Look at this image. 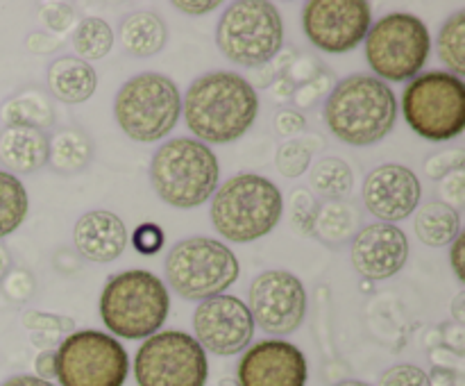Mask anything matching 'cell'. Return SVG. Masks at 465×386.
Masks as SVG:
<instances>
[{"mask_svg":"<svg viewBox=\"0 0 465 386\" xmlns=\"http://www.w3.org/2000/svg\"><path fill=\"white\" fill-rule=\"evenodd\" d=\"M114 114L130 139L153 144L171 134L182 114L180 89L162 73H141L116 94Z\"/></svg>","mask_w":465,"mask_h":386,"instance_id":"cell-6","label":"cell"},{"mask_svg":"<svg viewBox=\"0 0 465 386\" xmlns=\"http://www.w3.org/2000/svg\"><path fill=\"white\" fill-rule=\"evenodd\" d=\"M54 354L62 386H123L130 372V357L121 341L95 330L73 332Z\"/></svg>","mask_w":465,"mask_h":386,"instance_id":"cell-11","label":"cell"},{"mask_svg":"<svg viewBox=\"0 0 465 386\" xmlns=\"http://www.w3.org/2000/svg\"><path fill=\"white\" fill-rule=\"evenodd\" d=\"M445 332H448V336H452V339H448V343L452 345L454 350H457L459 354L463 352V343H461V339H463V325H459V322H454V325H448L445 327Z\"/></svg>","mask_w":465,"mask_h":386,"instance_id":"cell-48","label":"cell"},{"mask_svg":"<svg viewBox=\"0 0 465 386\" xmlns=\"http://www.w3.org/2000/svg\"><path fill=\"white\" fill-rule=\"evenodd\" d=\"M195 341L218 357H232L248 348L254 336V321L248 304L236 295L200 300L193 312Z\"/></svg>","mask_w":465,"mask_h":386,"instance_id":"cell-15","label":"cell"},{"mask_svg":"<svg viewBox=\"0 0 465 386\" xmlns=\"http://www.w3.org/2000/svg\"><path fill=\"white\" fill-rule=\"evenodd\" d=\"M166 280L186 300H207L223 295L239 277V259L225 243L207 236L184 239L171 248Z\"/></svg>","mask_w":465,"mask_h":386,"instance_id":"cell-9","label":"cell"},{"mask_svg":"<svg viewBox=\"0 0 465 386\" xmlns=\"http://www.w3.org/2000/svg\"><path fill=\"white\" fill-rule=\"evenodd\" d=\"M284 212L280 189L254 173H239L221 184L212 200V223L218 234L248 243L271 234Z\"/></svg>","mask_w":465,"mask_h":386,"instance_id":"cell-3","label":"cell"},{"mask_svg":"<svg viewBox=\"0 0 465 386\" xmlns=\"http://www.w3.org/2000/svg\"><path fill=\"white\" fill-rule=\"evenodd\" d=\"M439 57L452 75L465 73V12L459 9L445 21L439 35Z\"/></svg>","mask_w":465,"mask_h":386,"instance_id":"cell-30","label":"cell"},{"mask_svg":"<svg viewBox=\"0 0 465 386\" xmlns=\"http://www.w3.org/2000/svg\"><path fill=\"white\" fill-rule=\"evenodd\" d=\"M321 212V203L316 195L304 186H298L291 193V225L298 234H313L316 232V218Z\"/></svg>","mask_w":465,"mask_h":386,"instance_id":"cell-33","label":"cell"},{"mask_svg":"<svg viewBox=\"0 0 465 386\" xmlns=\"http://www.w3.org/2000/svg\"><path fill=\"white\" fill-rule=\"evenodd\" d=\"M248 309L268 334H291L307 316V291L289 271H263L250 284Z\"/></svg>","mask_w":465,"mask_h":386,"instance_id":"cell-13","label":"cell"},{"mask_svg":"<svg viewBox=\"0 0 465 386\" xmlns=\"http://www.w3.org/2000/svg\"><path fill=\"white\" fill-rule=\"evenodd\" d=\"M114 32L107 21L98 16H89L80 23V27L73 35V48L80 54L82 62L89 59H103L112 50Z\"/></svg>","mask_w":465,"mask_h":386,"instance_id":"cell-29","label":"cell"},{"mask_svg":"<svg viewBox=\"0 0 465 386\" xmlns=\"http://www.w3.org/2000/svg\"><path fill=\"white\" fill-rule=\"evenodd\" d=\"M218 0H204V3H189V0H175V3H173V7L175 9H180V12H184V14H195V16H198V14H207V12H213V9L218 7Z\"/></svg>","mask_w":465,"mask_h":386,"instance_id":"cell-45","label":"cell"},{"mask_svg":"<svg viewBox=\"0 0 465 386\" xmlns=\"http://www.w3.org/2000/svg\"><path fill=\"white\" fill-rule=\"evenodd\" d=\"M0 163L12 175H30L48 163V136L35 127L7 125L0 132Z\"/></svg>","mask_w":465,"mask_h":386,"instance_id":"cell-20","label":"cell"},{"mask_svg":"<svg viewBox=\"0 0 465 386\" xmlns=\"http://www.w3.org/2000/svg\"><path fill=\"white\" fill-rule=\"evenodd\" d=\"M171 309L168 289L150 271L114 275L100 295V316L107 330L121 339H148L157 334Z\"/></svg>","mask_w":465,"mask_h":386,"instance_id":"cell-5","label":"cell"},{"mask_svg":"<svg viewBox=\"0 0 465 386\" xmlns=\"http://www.w3.org/2000/svg\"><path fill=\"white\" fill-rule=\"evenodd\" d=\"M422 186L416 173L400 163H384L368 173L363 182V204L381 223L395 225L411 216L420 203Z\"/></svg>","mask_w":465,"mask_h":386,"instance_id":"cell-17","label":"cell"},{"mask_svg":"<svg viewBox=\"0 0 465 386\" xmlns=\"http://www.w3.org/2000/svg\"><path fill=\"white\" fill-rule=\"evenodd\" d=\"M307 127V118L295 109H280L275 114V130L282 136H293Z\"/></svg>","mask_w":465,"mask_h":386,"instance_id":"cell-42","label":"cell"},{"mask_svg":"<svg viewBox=\"0 0 465 386\" xmlns=\"http://www.w3.org/2000/svg\"><path fill=\"white\" fill-rule=\"evenodd\" d=\"M91 157H94V145L89 136L77 127L59 130L48 141V163L62 175H75L84 171Z\"/></svg>","mask_w":465,"mask_h":386,"instance_id":"cell-23","label":"cell"},{"mask_svg":"<svg viewBox=\"0 0 465 386\" xmlns=\"http://www.w3.org/2000/svg\"><path fill=\"white\" fill-rule=\"evenodd\" d=\"M331 84H334V77H331L330 71H325V68H322V71L318 73L312 82H307V84H302V86H295L293 103L302 109L312 107L313 103H318V98H321L325 91H330Z\"/></svg>","mask_w":465,"mask_h":386,"instance_id":"cell-37","label":"cell"},{"mask_svg":"<svg viewBox=\"0 0 465 386\" xmlns=\"http://www.w3.org/2000/svg\"><path fill=\"white\" fill-rule=\"evenodd\" d=\"M409 127L427 141L457 139L465 130V86L448 71H430L413 77L402 95Z\"/></svg>","mask_w":465,"mask_h":386,"instance_id":"cell-7","label":"cell"},{"mask_svg":"<svg viewBox=\"0 0 465 386\" xmlns=\"http://www.w3.org/2000/svg\"><path fill=\"white\" fill-rule=\"evenodd\" d=\"M73 243L77 254L89 262L107 263L121 257L127 245L125 223L112 212L94 209L77 218L75 230H73Z\"/></svg>","mask_w":465,"mask_h":386,"instance_id":"cell-19","label":"cell"},{"mask_svg":"<svg viewBox=\"0 0 465 386\" xmlns=\"http://www.w3.org/2000/svg\"><path fill=\"white\" fill-rule=\"evenodd\" d=\"M359 216L354 207L345 200H327L321 204V212L316 218V232L322 241L336 245L348 241L354 234Z\"/></svg>","mask_w":465,"mask_h":386,"instance_id":"cell-26","label":"cell"},{"mask_svg":"<svg viewBox=\"0 0 465 386\" xmlns=\"http://www.w3.org/2000/svg\"><path fill=\"white\" fill-rule=\"evenodd\" d=\"M371 25V5L363 0H313L302 9L304 35L322 53H348L357 48Z\"/></svg>","mask_w":465,"mask_h":386,"instance_id":"cell-14","label":"cell"},{"mask_svg":"<svg viewBox=\"0 0 465 386\" xmlns=\"http://www.w3.org/2000/svg\"><path fill=\"white\" fill-rule=\"evenodd\" d=\"M134 245L141 254H154L162 250L163 245V232L162 227L154 225V223H143L141 227H136L134 232Z\"/></svg>","mask_w":465,"mask_h":386,"instance_id":"cell-40","label":"cell"},{"mask_svg":"<svg viewBox=\"0 0 465 386\" xmlns=\"http://www.w3.org/2000/svg\"><path fill=\"white\" fill-rule=\"evenodd\" d=\"M25 45L30 53L48 54V53H54V50L62 45V39L54 35H48V32H32V35L25 39Z\"/></svg>","mask_w":465,"mask_h":386,"instance_id":"cell-43","label":"cell"},{"mask_svg":"<svg viewBox=\"0 0 465 386\" xmlns=\"http://www.w3.org/2000/svg\"><path fill=\"white\" fill-rule=\"evenodd\" d=\"M189 130L207 144H232L252 127L259 112L257 91L245 77L213 71L198 77L182 100Z\"/></svg>","mask_w":465,"mask_h":386,"instance_id":"cell-1","label":"cell"},{"mask_svg":"<svg viewBox=\"0 0 465 386\" xmlns=\"http://www.w3.org/2000/svg\"><path fill=\"white\" fill-rule=\"evenodd\" d=\"M321 71H322V64H318L316 57H312V54H302V57H295L293 62H291V66L284 71V77L293 86L295 84L302 86L307 84V82H312Z\"/></svg>","mask_w":465,"mask_h":386,"instance_id":"cell-38","label":"cell"},{"mask_svg":"<svg viewBox=\"0 0 465 386\" xmlns=\"http://www.w3.org/2000/svg\"><path fill=\"white\" fill-rule=\"evenodd\" d=\"M98 75L80 57H59L48 66V89L66 104H80L94 95Z\"/></svg>","mask_w":465,"mask_h":386,"instance_id":"cell-21","label":"cell"},{"mask_svg":"<svg viewBox=\"0 0 465 386\" xmlns=\"http://www.w3.org/2000/svg\"><path fill=\"white\" fill-rule=\"evenodd\" d=\"M3 291L12 302H27L35 295L36 282L35 275L25 268H9L7 275L3 277Z\"/></svg>","mask_w":465,"mask_h":386,"instance_id":"cell-34","label":"cell"},{"mask_svg":"<svg viewBox=\"0 0 465 386\" xmlns=\"http://www.w3.org/2000/svg\"><path fill=\"white\" fill-rule=\"evenodd\" d=\"M322 145V139L312 136V139H293L286 141L277 148L275 166L282 175L286 177H300L312 163L313 153Z\"/></svg>","mask_w":465,"mask_h":386,"instance_id":"cell-32","label":"cell"},{"mask_svg":"<svg viewBox=\"0 0 465 386\" xmlns=\"http://www.w3.org/2000/svg\"><path fill=\"white\" fill-rule=\"evenodd\" d=\"M27 191L16 175L0 171V239L21 227L27 216Z\"/></svg>","mask_w":465,"mask_h":386,"instance_id":"cell-27","label":"cell"},{"mask_svg":"<svg viewBox=\"0 0 465 386\" xmlns=\"http://www.w3.org/2000/svg\"><path fill=\"white\" fill-rule=\"evenodd\" d=\"M272 77H275V66H259L254 68V84L259 86H271Z\"/></svg>","mask_w":465,"mask_h":386,"instance_id":"cell-49","label":"cell"},{"mask_svg":"<svg viewBox=\"0 0 465 386\" xmlns=\"http://www.w3.org/2000/svg\"><path fill=\"white\" fill-rule=\"evenodd\" d=\"M350 257L357 272L368 280H389L407 263L409 239L398 225L372 223L357 232Z\"/></svg>","mask_w":465,"mask_h":386,"instance_id":"cell-18","label":"cell"},{"mask_svg":"<svg viewBox=\"0 0 465 386\" xmlns=\"http://www.w3.org/2000/svg\"><path fill=\"white\" fill-rule=\"evenodd\" d=\"M272 86V94H275V98H280V100H284V98H293V91H295V86L291 84L289 80H286L284 75L280 77V80L275 82V84H271Z\"/></svg>","mask_w":465,"mask_h":386,"instance_id":"cell-50","label":"cell"},{"mask_svg":"<svg viewBox=\"0 0 465 386\" xmlns=\"http://www.w3.org/2000/svg\"><path fill=\"white\" fill-rule=\"evenodd\" d=\"M463 248H465V236L459 234L457 239L452 241V252H450V262H452V268H454V272H457V280L459 282H465Z\"/></svg>","mask_w":465,"mask_h":386,"instance_id":"cell-46","label":"cell"},{"mask_svg":"<svg viewBox=\"0 0 465 386\" xmlns=\"http://www.w3.org/2000/svg\"><path fill=\"white\" fill-rule=\"evenodd\" d=\"M0 116L7 125L18 127H35V130L44 132V127L53 125V104H50L48 95L41 89H23L18 91L14 98L0 107Z\"/></svg>","mask_w":465,"mask_h":386,"instance_id":"cell-24","label":"cell"},{"mask_svg":"<svg viewBox=\"0 0 465 386\" xmlns=\"http://www.w3.org/2000/svg\"><path fill=\"white\" fill-rule=\"evenodd\" d=\"M430 53V30L413 14H386L366 35V59L381 82H407L416 77Z\"/></svg>","mask_w":465,"mask_h":386,"instance_id":"cell-10","label":"cell"},{"mask_svg":"<svg viewBox=\"0 0 465 386\" xmlns=\"http://www.w3.org/2000/svg\"><path fill=\"white\" fill-rule=\"evenodd\" d=\"M336 386H371V384H366V381H359V380H345Z\"/></svg>","mask_w":465,"mask_h":386,"instance_id":"cell-53","label":"cell"},{"mask_svg":"<svg viewBox=\"0 0 465 386\" xmlns=\"http://www.w3.org/2000/svg\"><path fill=\"white\" fill-rule=\"evenodd\" d=\"M416 234L422 243L431 245V248L452 243L461 234L459 212L445 203H427L416 213Z\"/></svg>","mask_w":465,"mask_h":386,"instance_id":"cell-25","label":"cell"},{"mask_svg":"<svg viewBox=\"0 0 465 386\" xmlns=\"http://www.w3.org/2000/svg\"><path fill=\"white\" fill-rule=\"evenodd\" d=\"M312 186L327 200H343L352 191V168L339 157H325L312 168Z\"/></svg>","mask_w":465,"mask_h":386,"instance_id":"cell-28","label":"cell"},{"mask_svg":"<svg viewBox=\"0 0 465 386\" xmlns=\"http://www.w3.org/2000/svg\"><path fill=\"white\" fill-rule=\"evenodd\" d=\"M23 327L35 332V343L44 345V350H50V345L62 343V336L73 334L75 330V321L66 316H57V313L45 312H25L21 316Z\"/></svg>","mask_w":465,"mask_h":386,"instance_id":"cell-31","label":"cell"},{"mask_svg":"<svg viewBox=\"0 0 465 386\" xmlns=\"http://www.w3.org/2000/svg\"><path fill=\"white\" fill-rule=\"evenodd\" d=\"M35 371L36 377L45 381L57 377V354H54V350H41L39 357H36L35 361Z\"/></svg>","mask_w":465,"mask_h":386,"instance_id":"cell-44","label":"cell"},{"mask_svg":"<svg viewBox=\"0 0 465 386\" xmlns=\"http://www.w3.org/2000/svg\"><path fill=\"white\" fill-rule=\"evenodd\" d=\"M463 307H465V293L461 291V293H459L457 298H454L452 307H450L454 322H459V325H463V322H465V309Z\"/></svg>","mask_w":465,"mask_h":386,"instance_id":"cell-51","label":"cell"},{"mask_svg":"<svg viewBox=\"0 0 465 386\" xmlns=\"http://www.w3.org/2000/svg\"><path fill=\"white\" fill-rule=\"evenodd\" d=\"M166 39V25L153 12H134L121 23V44L134 57H153L163 50Z\"/></svg>","mask_w":465,"mask_h":386,"instance_id":"cell-22","label":"cell"},{"mask_svg":"<svg viewBox=\"0 0 465 386\" xmlns=\"http://www.w3.org/2000/svg\"><path fill=\"white\" fill-rule=\"evenodd\" d=\"M440 195L445 204L452 209H459L465 204V171H452L440 180Z\"/></svg>","mask_w":465,"mask_h":386,"instance_id":"cell-39","label":"cell"},{"mask_svg":"<svg viewBox=\"0 0 465 386\" xmlns=\"http://www.w3.org/2000/svg\"><path fill=\"white\" fill-rule=\"evenodd\" d=\"M307 375L302 350L280 339L259 341L236 368L239 386H307Z\"/></svg>","mask_w":465,"mask_h":386,"instance_id":"cell-16","label":"cell"},{"mask_svg":"<svg viewBox=\"0 0 465 386\" xmlns=\"http://www.w3.org/2000/svg\"><path fill=\"white\" fill-rule=\"evenodd\" d=\"M398 100L375 75H350L336 82L325 103L327 127L348 145H372L395 127Z\"/></svg>","mask_w":465,"mask_h":386,"instance_id":"cell-2","label":"cell"},{"mask_svg":"<svg viewBox=\"0 0 465 386\" xmlns=\"http://www.w3.org/2000/svg\"><path fill=\"white\" fill-rule=\"evenodd\" d=\"M218 159L207 144L189 136L166 141L150 163V182L159 198L171 207H200L216 193Z\"/></svg>","mask_w":465,"mask_h":386,"instance_id":"cell-4","label":"cell"},{"mask_svg":"<svg viewBox=\"0 0 465 386\" xmlns=\"http://www.w3.org/2000/svg\"><path fill=\"white\" fill-rule=\"evenodd\" d=\"M377 386H431L430 375L413 363H400L380 377Z\"/></svg>","mask_w":465,"mask_h":386,"instance_id":"cell-35","label":"cell"},{"mask_svg":"<svg viewBox=\"0 0 465 386\" xmlns=\"http://www.w3.org/2000/svg\"><path fill=\"white\" fill-rule=\"evenodd\" d=\"M0 386H54L53 381L39 380L36 375H14L7 381H3Z\"/></svg>","mask_w":465,"mask_h":386,"instance_id":"cell-47","label":"cell"},{"mask_svg":"<svg viewBox=\"0 0 465 386\" xmlns=\"http://www.w3.org/2000/svg\"><path fill=\"white\" fill-rule=\"evenodd\" d=\"M207 375V354L186 332H157L143 341L134 357L139 386H204Z\"/></svg>","mask_w":465,"mask_h":386,"instance_id":"cell-12","label":"cell"},{"mask_svg":"<svg viewBox=\"0 0 465 386\" xmlns=\"http://www.w3.org/2000/svg\"><path fill=\"white\" fill-rule=\"evenodd\" d=\"M465 166V150L463 148H452L445 150V153L431 154L425 162V173L431 180H443L445 175H450L452 171H461Z\"/></svg>","mask_w":465,"mask_h":386,"instance_id":"cell-36","label":"cell"},{"mask_svg":"<svg viewBox=\"0 0 465 386\" xmlns=\"http://www.w3.org/2000/svg\"><path fill=\"white\" fill-rule=\"evenodd\" d=\"M216 44L230 62L259 68L284 45V23L275 5L266 0L232 3L218 21Z\"/></svg>","mask_w":465,"mask_h":386,"instance_id":"cell-8","label":"cell"},{"mask_svg":"<svg viewBox=\"0 0 465 386\" xmlns=\"http://www.w3.org/2000/svg\"><path fill=\"white\" fill-rule=\"evenodd\" d=\"M9 268H12V254H9L7 248H5V245L0 243V280H3V277L7 275Z\"/></svg>","mask_w":465,"mask_h":386,"instance_id":"cell-52","label":"cell"},{"mask_svg":"<svg viewBox=\"0 0 465 386\" xmlns=\"http://www.w3.org/2000/svg\"><path fill=\"white\" fill-rule=\"evenodd\" d=\"M44 21L45 25L50 27L53 32H64L73 25L75 21V9L71 5H53V7L44 9Z\"/></svg>","mask_w":465,"mask_h":386,"instance_id":"cell-41","label":"cell"}]
</instances>
